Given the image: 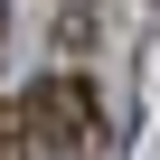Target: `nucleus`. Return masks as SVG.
<instances>
[{
  "instance_id": "f257e3e1",
  "label": "nucleus",
  "mask_w": 160,
  "mask_h": 160,
  "mask_svg": "<svg viewBox=\"0 0 160 160\" xmlns=\"http://www.w3.org/2000/svg\"><path fill=\"white\" fill-rule=\"evenodd\" d=\"M19 132H28L38 151H94V141H104L94 85H85V75H38L28 104H19Z\"/></svg>"
},
{
  "instance_id": "f03ea898",
  "label": "nucleus",
  "mask_w": 160,
  "mask_h": 160,
  "mask_svg": "<svg viewBox=\"0 0 160 160\" xmlns=\"http://www.w3.org/2000/svg\"><path fill=\"white\" fill-rule=\"evenodd\" d=\"M0 160H19V132H10V122H0Z\"/></svg>"
}]
</instances>
